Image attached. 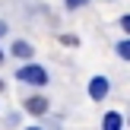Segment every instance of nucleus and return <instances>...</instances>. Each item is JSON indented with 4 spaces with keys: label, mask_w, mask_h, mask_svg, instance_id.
<instances>
[{
    "label": "nucleus",
    "mask_w": 130,
    "mask_h": 130,
    "mask_svg": "<svg viewBox=\"0 0 130 130\" xmlns=\"http://www.w3.org/2000/svg\"><path fill=\"white\" fill-rule=\"evenodd\" d=\"M83 3H89V0H67V6H70V10H76V6H83Z\"/></svg>",
    "instance_id": "7"
},
{
    "label": "nucleus",
    "mask_w": 130,
    "mask_h": 130,
    "mask_svg": "<svg viewBox=\"0 0 130 130\" xmlns=\"http://www.w3.org/2000/svg\"><path fill=\"white\" fill-rule=\"evenodd\" d=\"M13 54H16V57H32V48L25 41H16V44H13Z\"/></svg>",
    "instance_id": "5"
},
{
    "label": "nucleus",
    "mask_w": 130,
    "mask_h": 130,
    "mask_svg": "<svg viewBox=\"0 0 130 130\" xmlns=\"http://www.w3.org/2000/svg\"><path fill=\"white\" fill-rule=\"evenodd\" d=\"M16 76H19L22 83H35V86H44V83H48V73H44L41 67H22Z\"/></svg>",
    "instance_id": "1"
},
{
    "label": "nucleus",
    "mask_w": 130,
    "mask_h": 130,
    "mask_svg": "<svg viewBox=\"0 0 130 130\" xmlns=\"http://www.w3.org/2000/svg\"><path fill=\"white\" fill-rule=\"evenodd\" d=\"M118 54H121V57H127V60H130V41H121V44H118Z\"/></svg>",
    "instance_id": "6"
},
{
    "label": "nucleus",
    "mask_w": 130,
    "mask_h": 130,
    "mask_svg": "<svg viewBox=\"0 0 130 130\" xmlns=\"http://www.w3.org/2000/svg\"><path fill=\"white\" fill-rule=\"evenodd\" d=\"M25 108H29L32 114H44V111H48V102H44V99H29Z\"/></svg>",
    "instance_id": "3"
},
{
    "label": "nucleus",
    "mask_w": 130,
    "mask_h": 130,
    "mask_svg": "<svg viewBox=\"0 0 130 130\" xmlns=\"http://www.w3.org/2000/svg\"><path fill=\"white\" fill-rule=\"evenodd\" d=\"M89 95H92L95 102H102L108 95V79H105V76H95V79L89 83Z\"/></svg>",
    "instance_id": "2"
},
{
    "label": "nucleus",
    "mask_w": 130,
    "mask_h": 130,
    "mask_svg": "<svg viewBox=\"0 0 130 130\" xmlns=\"http://www.w3.org/2000/svg\"><path fill=\"white\" fill-rule=\"evenodd\" d=\"M0 35H3V25H0Z\"/></svg>",
    "instance_id": "9"
},
{
    "label": "nucleus",
    "mask_w": 130,
    "mask_h": 130,
    "mask_svg": "<svg viewBox=\"0 0 130 130\" xmlns=\"http://www.w3.org/2000/svg\"><path fill=\"white\" fill-rule=\"evenodd\" d=\"M102 124H105V130H118L124 121H121V114H114V111H111V114H105V121H102Z\"/></svg>",
    "instance_id": "4"
},
{
    "label": "nucleus",
    "mask_w": 130,
    "mask_h": 130,
    "mask_svg": "<svg viewBox=\"0 0 130 130\" xmlns=\"http://www.w3.org/2000/svg\"><path fill=\"white\" fill-rule=\"evenodd\" d=\"M121 25H124V29L130 32V16H124V19H121Z\"/></svg>",
    "instance_id": "8"
}]
</instances>
